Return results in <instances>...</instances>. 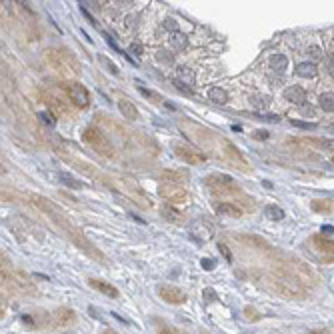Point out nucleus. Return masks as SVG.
<instances>
[{"label": "nucleus", "instance_id": "8fccbe9b", "mask_svg": "<svg viewBox=\"0 0 334 334\" xmlns=\"http://www.w3.org/2000/svg\"><path fill=\"white\" fill-rule=\"evenodd\" d=\"M202 264H204V266H206V268H208V270H210V268H212V264H210V260H202Z\"/></svg>", "mask_w": 334, "mask_h": 334}, {"label": "nucleus", "instance_id": "b1692460", "mask_svg": "<svg viewBox=\"0 0 334 334\" xmlns=\"http://www.w3.org/2000/svg\"><path fill=\"white\" fill-rule=\"evenodd\" d=\"M170 46H172V48H176V50H184V48L188 46V38H186V34H182V32L174 30V32L170 34Z\"/></svg>", "mask_w": 334, "mask_h": 334}, {"label": "nucleus", "instance_id": "864d4df0", "mask_svg": "<svg viewBox=\"0 0 334 334\" xmlns=\"http://www.w3.org/2000/svg\"><path fill=\"white\" fill-rule=\"evenodd\" d=\"M0 2H2V0H0Z\"/></svg>", "mask_w": 334, "mask_h": 334}, {"label": "nucleus", "instance_id": "603ef678", "mask_svg": "<svg viewBox=\"0 0 334 334\" xmlns=\"http://www.w3.org/2000/svg\"><path fill=\"white\" fill-rule=\"evenodd\" d=\"M4 316V308H0V318H2Z\"/></svg>", "mask_w": 334, "mask_h": 334}, {"label": "nucleus", "instance_id": "393cba45", "mask_svg": "<svg viewBox=\"0 0 334 334\" xmlns=\"http://www.w3.org/2000/svg\"><path fill=\"white\" fill-rule=\"evenodd\" d=\"M208 98H210L214 104H226V102H228V92H226L224 88L214 86V88L208 90Z\"/></svg>", "mask_w": 334, "mask_h": 334}, {"label": "nucleus", "instance_id": "39448f33", "mask_svg": "<svg viewBox=\"0 0 334 334\" xmlns=\"http://www.w3.org/2000/svg\"><path fill=\"white\" fill-rule=\"evenodd\" d=\"M82 140L92 148L94 152H98L100 156L114 158V146H112V142H110L108 136L104 132H100L98 128H86L82 132Z\"/></svg>", "mask_w": 334, "mask_h": 334}, {"label": "nucleus", "instance_id": "de8ad7c7", "mask_svg": "<svg viewBox=\"0 0 334 334\" xmlns=\"http://www.w3.org/2000/svg\"><path fill=\"white\" fill-rule=\"evenodd\" d=\"M100 334H118V332H116V330H112V328H104Z\"/></svg>", "mask_w": 334, "mask_h": 334}, {"label": "nucleus", "instance_id": "9d476101", "mask_svg": "<svg viewBox=\"0 0 334 334\" xmlns=\"http://www.w3.org/2000/svg\"><path fill=\"white\" fill-rule=\"evenodd\" d=\"M158 296L168 304H186V300H188L186 292H184L182 288H178V286H174V284H160L158 286Z\"/></svg>", "mask_w": 334, "mask_h": 334}, {"label": "nucleus", "instance_id": "6ab92c4d", "mask_svg": "<svg viewBox=\"0 0 334 334\" xmlns=\"http://www.w3.org/2000/svg\"><path fill=\"white\" fill-rule=\"evenodd\" d=\"M118 110H120V114L126 120H138V108L128 98H120L118 100Z\"/></svg>", "mask_w": 334, "mask_h": 334}, {"label": "nucleus", "instance_id": "72a5a7b5", "mask_svg": "<svg viewBox=\"0 0 334 334\" xmlns=\"http://www.w3.org/2000/svg\"><path fill=\"white\" fill-rule=\"evenodd\" d=\"M98 60H100V64H102V66H108V68H110V72H112V74H114V76H118V68H116V66H114L112 62H110V60H108L106 56L98 54Z\"/></svg>", "mask_w": 334, "mask_h": 334}, {"label": "nucleus", "instance_id": "ea45409f", "mask_svg": "<svg viewBox=\"0 0 334 334\" xmlns=\"http://www.w3.org/2000/svg\"><path fill=\"white\" fill-rule=\"evenodd\" d=\"M128 50H130V54H132V56H140V54H142V46H140V44H136V42H134V44H130V48H128Z\"/></svg>", "mask_w": 334, "mask_h": 334}, {"label": "nucleus", "instance_id": "a878e982", "mask_svg": "<svg viewBox=\"0 0 334 334\" xmlns=\"http://www.w3.org/2000/svg\"><path fill=\"white\" fill-rule=\"evenodd\" d=\"M268 66L272 70H276V72H284L286 66H288V58L284 54H272L270 60H268Z\"/></svg>", "mask_w": 334, "mask_h": 334}, {"label": "nucleus", "instance_id": "0eeeda50", "mask_svg": "<svg viewBox=\"0 0 334 334\" xmlns=\"http://www.w3.org/2000/svg\"><path fill=\"white\" fill-rule=\"evenodd\" d=\"M48 60L54 64V68L64 70V72H70V70L78 72V70H80L78 60L74 58V56L70 54V50H66V48H50V50H48Z\"/></svg>", "mask_w": 334, "mask_h": 334}, {"label": "nucleus", "instance_id": "09e8293b", "mask_svg": "<svg viewBox=\"0 0 334 334\" xmlns=\"http://www.w3.org/2000/svg\"><path fill=\"white\" fill-rule=\"evenodd\" d=\"M322 232H326V234H330V236H332V226H324V228H322Z\"/></svg>", "mask_w": 334, "mask_h": 334}, {"label": "nucleus", "instance_id": "5701e85b", "mask_svg": "<svg viewBox=\"0 0 334 334\" xmlns=\"http://www.w3.org/2000/svg\"><path fill=\"white\" fill-rule=\"evenodd\" d=\"M190 230H192V236H196L200 240H208L212 236V228L208 224H204V222H194Z\"/></svg>", "mask_w": 334, "mask_h": 334}, {"label": "nucleus", "instance_id": "473e14b6", "mask_svg": "<svg viewBox=\"0 0 334 334\" xmlns=\"http://www.w3.org/2000/svg\"><path fill=\"white\" fill-rule=\"evenodd\" d=\"M250 104L258 106V108H264L270 104V96H262V94H252L250 96Z\"/></svg>", "mask_w": 334, "mask_h": 334}, {"label": "nucleus", "instance_id": "cd10ccee", "mask_svg": "<svg viewBox=\"0 0 334 334\" xmlns=\"http://www.w3.org/2000/svg\"><path fill=\"white\" fill-rule=\"evenodd\" d=\"M44 100L48 102V106L54 110V112H58V114H66V108H64V102L60 100V98H54V96H50V94H44Z\"/></svg>", "mask_w": 334, "mask_h": 334}, {"label": "nucleus", "instance_id": "49530a36", "mask_svg": "<svg viewBox=\"0 0 334 334\" xmlns=\"http://www.w3.org/2000/svg\"><path fill=\"white\" fill-rule=\"evenodd\" d=\"M218 248H220V250H222V254H224V256H226V258H228V260H230V252H228V248H226V246H224V244H220V246H218Z\"/></svg>", "mask_w": 334, "mask_h": 334}, {"label": "nucleus", "instance_id": "ddd939ff", "mask_svg": "<svg viewBox=\"0 0 334 334\" xmlns=\"http://www.w3.org/2000/svg\"><path fill=\"white\" fill-rule=\"evenodd\" d=\"M224 158L230 162V164H234V168H238V170H242V172H248L250 170V166H248V162L244 160V156L240 154V150L234 146V144H230V142H224Z\"/></svg>", "mask_w": 334, "mask_h": 334}, {"label": "nucleus", "instance_id": "2f4dec72", "mask_svg": "<svg viewBox=\"0 0 334 334\" xmlns=\"http://www.w3.org/2000/svg\"><path fill=\"white\" fill-rule=\"evenodd\" d=\"M160 212H162V216H164L166 220H170V222H180V216H182V214H180V212H176L172 206H168V204H166Z\"/></svg>", "mask_w": 334, "mask_h": 334}, {"label": "nucleus", "instance_id": "79ce46f5", "mask_svg": "<svg viewBox=\"0 0 334 334\" xmlns=\"http://www.w3.org/2000/svg\"><path fill=\"white\" fill-rule=\"evenodd\" d=\"M176 26H178V24H176V20H174V18H166V20H164V28H168V30H176Z\"/></svg>", "mask_w": 334, "mask_h": 334}, {"label": "nucleus", "instance_id": "2eb2a0df", "mask_svg": "<svg viewBox=\"0 0 334 334\" xmlns=\"http://www.w3.org/2000/svg\"><path fill=\"white\" fill-rule=\"evenodd\" d=\"M160 180L162 182H170V184H182L190 180V172L184 168H166L160 172Z\"/></svg>", "mask_w": 334, "mask_h": 334}, {"label": "nucleus", "instance_id": "c756f323", "mask_svg": "<svg viewBox=\"0 0 334 334\" xmlns=\"http://www.w3.org/2000/svg\"><path fill=\"white\" fill-rule=\"evenodd\" d=\"M264 214H266L270 220H282V218H284V210H282L280 206H276V204H266Z\"/></svg>", "mask_w": 334, "mask_h": 334}, {"label": "nucleus", "instance_id": "7ed1b4c3", "mask_svg": "<svg viewBox=\"0 0 334 334\" xmlns=\"http://www.w3.org/2000/svg\"><path fill=\"white\" fill-rule=\"evenodd\" d=\"M0 282H2L8 290H12L14 294L34 296L36 292H38V288L32 284V280L24 272H14V270H6L4 268L2 272H0Z\"/></svg>", "mask_w": 334, "mask_h": 334}, {"label": "nucleus", "instance_id": "6e6552de", "mask_svg": "<svg viewBox=\"0 0 334 334\" xmlns=\"http://www.w3.org/2000/svg\"><path fill=\"white\" fill-rule=\"evenodd\" d=\"M158 194L168 204H186L190 200V194L186 192V188L180 186V184H170V182L160 184V186H158Z\"/></svg>", "mask_w": 334, "mask_h": 334}, {"label": "nucleus", "instance_id": "20e7f679", "mask_svg": "<svg viewBox=\"0 0 334 334\" xmlns=\"http://www.w3.org/2000/svg\"><path fill=\"white\" fill-rule=\"evenodd\" d=\"M276 268L280 270V272H284V274H288V276H292L298 284H302V286H314L316 284V274L304 264V262H300V260H294V258H288L286 262H282V264H276Z\"/></svg>", "mask_w": 334, "mask_h": 334}, {"label": "nucleus", "instance_id": "7c9ffc66", "mask_svg": "<svg viewBox=\"0 0 334 334\" xmlns=\"http://www.w3.org/2000/svg\"><path fill=\"white\" fill-rule=\"evenodd\" d=\"M312 210L314 212H332V200H314Z\"/></svg>", "mask_w": 334, "mask_h": 334}, {"label": "nucleus", "instance_id": "423d86ee", "mask_svg": "<svg viewBox=\"0 0 334 334\" xmlns=\"http://www.w3.org/2000/svg\"><path fill=\"white\" fill-rule=\"evenodd\" d=\"M204 184H206L208 190H212L214 194H220V196H230V194H238L240 192V188L236 186L234 178L228 176V174H222V172L206 176Z\"/></svg>", "mask_w": 334, "mask_h": 334}, {"label": "nucleus", "instance_id": "f03ea898", "mask_svg": "<svg viewBox=\"0 0 334 334\" xmlns=\"http://www.w3.org/2000/svg\"><path fill=\"white\" fill-rule=\"evenodd\" d=\"M260 278V284L264 288H268L270 292L282 296V298H288V300H302L306 298V290L302 284H298L292 276L276 270V274H258Z\"/></svg>", "mask_w": 334, "mask_h": 334}, {"label": "nucleus", "instance_id": "f8f14e48", "mask_svg": "<svg viewBox=\"0 0 334 334\" xmlns=\"http://www.w3.org/2000/svg\"><path fill=\"white\" fill-rule=\"evenodd\" d=\"M74 322H76V312H74L72 308H56L52 314H50V326H60V328H66V326H72Z\"/></svg>", "mask_w": 334, "mask_h": 334}, {"label": "nucleus", "instance_id": "4c0bfd02", "mask_svg": "<svg viewBox=\"0 0 334 334\" xmlns=\"http://www.w3.org/2000/svg\"><path fill=\"white\" fill-rule=\"evenodd\" d=\"M140 92H142V94H146L148 98H152V100H158V102H162V96H160V94H156V92H150V90H146L144 86H140Z\"/></svg>", "mask_w": 334, "mask_h": 334}, {"label": "nucleus", "instance_id": "3c124183", "mask_svg": "<svg viewBox=\"0 0 334 334\" xmlns=\"http://www.w3.org/2000/svg\"><path fill=\"white\" fill-rule=\"evenodd\" d=\"M0 308H4V298H2V294H0Z\"/></svg>", "mask_w": 334, "mask_h": 334}, {"label": "nucleus", "instance_id": "f3484780", "mask_svg": "<svg viewBox=\"0 0 334 334\" xmlns=\"http://www.w3.org/2000/svg\"><path fill=\"white\" fill-rule=\"evenodd\" d=\"M216 214L218 216H226V218H240L242 216V208L234 202H220L216 204Z\"/></svg>", "mask_w": 334, "mask_h": 334}, {"label": "nucleus", "instance_id": "412c9836", "mask_svg": "<svg viewBox=\"0 0 334 334\" xmlns=\"http://www.w3.org/2000/svg\"><path fill=\"white\" fill-rule=\"evenodd\" d=\"M242 242H246V244H250L252 248H258V250H270L272 246L264 240V238H260V236H254V234H240L238 236Z\"/></svg>", "mask_w": 334, "mask_h": 334}, {"label": "nucleus", "instance_id": "c85d7f7f", "mask_svg": "<svg viewBox=\"0 0 334 334\" xmlns=\"http://www.w3.org/2000/svg\"><path fill=\"white\" fill-rule=\"evenodd\" d=\"M58 180L64 182L66 186H70V188H82V186H84L80 180H76L74 176H70V174H66V172H58Z\"/></svg>", "mask_w": 334, "mask_h": 334}, {"label": "nucleus", "instance_id": "a19ab883", "mask_svg": "<svg viewBox=\"0 0 334 334\" xmlns=\"http://www.w3.org/2000/svg\"><path fill=\"white\" fill-rule=\"evenodd\" d=\"M268 136H270V134H268L266 130H256V132H254V138H256V140H266Z\"/></svg>", "mask_w": 334, "mask_h": 334}, {"label": "nucleus", "instance_id": "9b49d317", "mask_svg": "<svg viewBox=\"0 0 334 334\" xmlns=\"http://www.w3.org/2000/svg\"><path fill=\"white\" fill-rule=\"evenodd\" d=\"M64 90H66V94H68V98H70V102H72L74 106L86 108V106L90 104V94H88V90H86L82 84H78V82H68V84H64Z\"/></svg>", "mask_w": 334, "mask_h": 334}, {"label": "nucleus", "instance_id": "f257e3e1", "mask_svg": "<svg viewBox=\"0 0 334 334\" xmlns=\"http://www.w3.org/2000/svg\"><path fill=\"white\" fill-rule=\"evenodd\" d=\"M30 198H32V204L38 208V210H42L54 224L68 236V240L76 246V248H80L86 256H90L92 260H96V262H100V264H108V258H106V254L100 250V248H96V244L94 242H90L88 238H86V234L78 228V226H74L72 222L66 218V214L52 202V200H48L46 196H42V194H30Z\"/></svg>", "mask_w": 334, "mask_h": 334}, {"label": "nucleus", "instance_id": "bb28decb", "mask_svg": "<svg viewBox=\"0 0 334 334\" xmlns=\"http://www.w3.org/2000/svg\"><path fill=\"white\" fill-rule=\"evenodd\" d=\"M318 104H320V108L324 110V112H332V110H334V96H332V92H324V94H320Z\"/></svg>", "mask_w": 334, "mask_h": 334}, {"label": "nucleus", "instance_id": "dca6fc26", "mask_svg": "<svg viewBox=\"0 0 334 334\" xmlns=\"http://www.w3.org/2000/svg\"><path fill=\"white\" fill-rule=\"evenodd\" d=\"M88 284H90L94 290H98V292L106 294L108 298H120L118 288H116V286H112L110 282H106V280H100V278H88Z\"/></svg>", "mask_w": 334, "mask_h": 334}, {"label": "nucleus", "instance_id": "4468645a", "mask_svg": "<svg viewBox=\"0 0 334 334\" xmlns=\"http://www.w3.org/2000/svg\"><path fill=\"white\" fill-rule=\"evenodd\" d=\"M310 244H312L320 254H324V260H326V262L332 264V254H334V242H332V238L322 236V234H316V236L310 238Z\"/></svg>", "mask_w": 334, "mask_h": 334}, {"label": "nucleus", "instance_id": "4be33fe9", "mask_svg": "<svg viewBox=\"0 0 334 334\" xmlns=\"http://www.w3.org/2000/svg\"><path fill=\"white\" fill-rule=\"evenodd\" d=\"M316 64L314 62H300V64H296V74L302 78H314L316 76Z\"/></svg>", "mask_w": 334, "mask_h": 334}, {"label": "nucleus", "instance_id": "c9c22d12", "mask_svg": "<svg viewBox=\"0 0 334 334\" xmlns=\"http://www.w3.org/2000/svg\"><path fill=\"white\" fill-rule=\"evenodd\" d=\"M306 54H308L310 58H314V60H318V58H322V50H320V46H308V50H306Z\"/></svg>", "mask_w": 334, "mask_h": 334}, {"label": "nucleus", "instance_id": "c03bdc74", "mask_svg": "<svg viewBox=\"0 0 334 334\" xmlns=\"http://www.w3.org/2000/svg\"><path fill=\"white\" fill-rule=\"evenodd\" d=\"M158 334H178V332L172 330V328H168V326H162V328H158Z\"/></svg>", "mask_w": 334, "mask_h": 334}, {"label": "nucleus", "instance_id": "aec40b11", "mask_svg": "<svg viewBox=\"0 0 334 334\" xmlns=\"http://www.w3.org/2000/svg\"><path fill=\"white\" fill-rule=\"evenodd\" d=\"M176 80H178L180 84H184V86H194L196 76H194V72H192L188 66H180V68L176 70Z\"/></svg>", "mask_w": 334, "mask_h": 334}, {"label": "nucleus", "instance_id": "e433bc0d", "mask_svg": "<svg viewBox=\"0 0 334 334\" xmlns=\"http://www.w3.org/2000/svg\"><path fill=\"white\" fill-rule=\"evenodd\" d=\"M10 264H12V262H10V258H8L2 250H0V268H10Z\"/></svg>", "mask_w": 334, "mask_h": 334}, {"label": "nucleus", "instance_id": "1a4fd4ad", "mask_svg": "<svg viewBox=\"0 0 334 334\" xmlns=\"http://www.w3.org/2000/svg\"><path fill=\"white\" fill-rule=\"evenodd\" d=\"M174 154L180 160H184L186 164H192V166L206 162V154L204 152L196 150V148H192V146H186V144H174Z\"/></svg>", "mask_w": 334, "mask_h": 334}, {"label": "nucleus", "instance_id": "f704fd0d", "mask_svg": "<svg viewBox=\"0 0 334 334\" xmlns=\"http://www.w3.org/2000/svg\"><path fill=\"white\" fill-rule=\"evenodd\" d=\"M38 118H40L44 124H48V126H54V124H56V118H54V114H50V112H40Z\"/></svg>", "mask_w": 334, "mask_h": 334}, {"label": "nucleus", "instance_id": "a18cd8bd", "mask_svg": "<svg viewBox=\"0 0 334 334\" xmlns=\"http://www.w3.org/2000/svg\"><path fill=\"white\" fill-rule=\"evenodd\" d=\"M294 126H300V128H314V124H306V122H298V120H292Z\"/></svg>", "mask_w": 334, "mask_h": 334}, {"label": "nucleus", "instance_id": "37998d69", "mask_svg": "<svg viewBox=\"0 0 334 334\" xmlns=\"http://www.w3.org/2000/svg\"><path fill=\"white\" fill-rule=\"evenodd\" d=\"M158 60H162V62H172V54H166V52H158Z\"/></svg>", "mask_w": 334, "mask_h": 334}, {"label": "nucleus", "instance_id": "a211bd4d", "mask_svg": "<svg viewBox=\"0 0 334 334\" xmlns=\"http://www.w3.org/2000/svg\"><path fill=\"white\" fill-rule=\"evenodd\" d=\"M284 98L292 104H304L306 102V90L302 86H288L284 90Z\"/></svg>", "mask_w": 334, "mask_h": 334}, {"label": "nucleus", "instance_id": "58836bf2", "mask_svg": "<svg viewBox=\"0 0 334 334\" xmlns=\"http://www.w3.org/2000/svg\"><path fill=\"white\" fill-rule=\"evenodd\" d=\"M16 2L22 6V10H24V12H28L30 16H34V10H32V6H30V2H28V0H16Z\"/></svg>", "mask_w": 334, "mask_h": 334}]
</instances>
